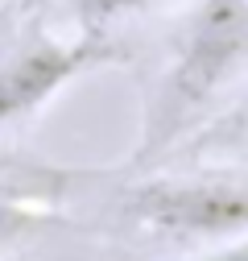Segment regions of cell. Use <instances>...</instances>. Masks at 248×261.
Segmentation results:
<instances>
[{
  "label": "cell",
  "instance_id": "3957f363",
  "mask_svg": "<svg viewBox=\"0 0 248 261\" xmlns=\"http://www.w3.org/2000/svg\"><path fill=\"white\" fill-rule=\"evenodd\" d=\"M116 62V46L104 34H79L71 42L34 38L0 62V133L38 116L75 79Z\"/></svg>",
  "mask_w": 248,
  "mask_h": 261
},
{
  "label": "cell",
  "instance_id": "8992f818",
  "mask_svg": "<svg viewBox=\"0 0 248 261\" xmlns=\"http://www.w3.org/2000/svg\"><path fill=\"white\" fill-rule=\"evenodd\" d=\"M42 220H46V216H42L38 207H29V203H21V199H5V195H0V249L13 245V241H25Z\"/></svg>",
  "mask_w": 248,
  "mask_h": 261
},
{
  "label": "cell",
  "instance_id": "277c9868",
  "mask_svg": "<svg viewBox=\"0 0 248 261\" xmlns=\"http://www.w3.org/2000/svg\"><path fill=\"white\" fill-rule=\"evenodd\" d=\"M186 145H195V149H240V145H248V87L228 112L211 116Z\"/></svg>",
  "mask_w": 248,
  "mask_h": 261
},
{
  "label": "cell",
  "instance_id": "6da1fadb",
  "mask_svg": "<svg viewBox=\"0 0 248 261\" xmlns=\"http://www.w3.org/2000/svg\"><path fill=\"white\" fill-rule=\"evenodd\" d=\"M248 71V0H195L153 71L129 166H153L211 120L220 95Z\"/></svg>",
  "mask_w": 248,
  "mask_h": 261
},
{
  "label": "cell",
  "instance_id": "7a4b0ae2",
  "mask_svg": "<svg viewBox=\"0 0 248 261\" xmlns=\"http://www.w3.org/2000/svg\"><path fill=\"white\" fill-rule=\"evenodd\" d=\"M124 216L166 241L211 249L248 232V178L236 174L145 178L124 195Z\"/></svg>",
  "mask_w": 248,
  "mask_h": 261
},
{
  "label": "cell",
  "instance_id": "52a82bcc",
  "mask_svg": "<svg viewBox=\"0 0 248 261\" xmlns=\"http://www.w3.org/2000/svg\"><path fill=\"white\" fill-rule=\"evenodd\" d=\"M191 261H248V232L236 241H224V245H211L207 253H199Z\"/></svg>",
  "mask_w": 248,
  "mask_h": 261
},
{
  "label": "cell",
  "instance_id": "5b68a950",
  "mask_svg": "<svg viewBox=\"0 0 248 261\" xmlns=\"http://www.w3.org/2000/svg\"><path fill=\"white\" fill-rule=\"evenodd\" d=\"M149 5H158V0H71V17L79 25V34H104L116 21H129L137 13H145Z\"/></svg>",
  "mask_w": 248,
  "mask_h": 261
},
{
  "label": "cell",
  "instance_id": "ba28073f",
  "mask_svg": "<svg viewBox=\"0 0 248 261\" xmlns=\"http://www.w3.org/2000/svg\"><path fill=\"white\" fill-rule=\"evenodd\" d=\"M0 5H38V0H0Z\"/></svg>",
  "mask_w": 248,
  "mask_h": 261
}]
</instances>
